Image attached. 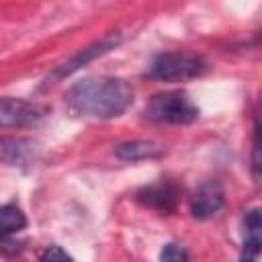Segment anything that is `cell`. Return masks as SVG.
<instances>
[{
	"label": "cell",
	"instance_id": "cell-6",
	"mask_svg": "<svg viewBox=\"0 0 262 262\" xmlns=\"http://www.w3.org/2000/svg\"><path fill=\"white\" fill-rule=\"evenodd\" d=\"M137 201L158 213H174L180 203V186L174 180L162 178L137 190Z\"/></svg>",
	"mask_w": 262,
	"mask_h": 262
},
{
	"label": "cell",
	"instance_id": "cell-3",
	"mask_svg": "<svg viewBox=\"0 0 262 262\" xmlns=\"http://www.w3.org/2000/svg\"><path fill=\"white\" fill-rule=\"evenodd\" d=\"M145 117L156 123L190 125L199 119V106L184 90H168L149 98L145 106Z\"/></svg>",
	"mask_w": 262,
	"mask_h": 262
},
{
	"label": "cell",
	"instance_id": "cell-13",
	"mask_svg": "<svg viewBox=\"0 0 262 262\" xmlns=\"http://www.w3.org/2000/svg\"><path fill=\"white\" fill-rule=\"evenodd\" d=\"M39 262H74V258L63 248L51 244L39 254Z\"/></svg>",
	"mask_w": 262,
	"mask_h": 262
},
{
	"label": "cell",
	"instance_id": "cell-12",
	"mask_svg": "<svg viewBox=\"0 0 262 262\" xmlns=\"http://www.w3.org/2000/svg\"><path fill=\"white\" fill-rule=\"evenodd\" d=\"M160 262H190L188 250L178 244H166L160 252Z\"/></svg>",
	"mask_w": 262,
	"mask_h": 262
},
{
	"label": "cell",
	"instance_id": "cell-2",
	"mask_svg": "<svg viewBox=\"0 0 262 262\" xmlns=\"http://www.w3.org/2000/svg\"><path fill=\"white\" fill-rule=\"evenodd\" d=\"M207 70V61L194 51H164L158 53L147 66L145 76L164 82H186L199 78Z\"/></svg>",
	"mask_w": 262,
	"mask_h": 262
},
{
	"label": "cell",
	"instance_id": "cell-5",
	"mask_svg": "<svg viewBox=\"0 0 262 262\" xmlns=\"http://www.w3.org/2000/svg\"><path fill=\"white\" fill-rule=\"evenodd\" d=\"M45 106L14 98V96H0V127H27L43 119Z\"/></svg>",
	"mask_w": 262,
	"mask_h": 262
},
{
	"label": "cell",
	"instance_id": "cell-7",
	"mask_svg": "<svg viewBox=\"0 0 262 262\" xmlns=\"http://www.w3.org/2000/svg\"><path fill=\"white\" fill-rule=\"evenodd\" d=\"M39 156V143L31 137L0 135V164L27 166Z\"/></svg>",
	"mask_w": 262,
	"mask_h": 262
},
{
	"label": "cell",
	"instance_id": "cell-1",
	"mask_svg": "<svg viewBox=\"0 0 262 262\" xmlns=\"http://www.w3.org/2000/svg\"><path fill=\"white\" fill-rule=\"evenodd\" d=\"M66 102L76 115L115 119L131 106L133 88L119 78H84L66 92Z\"/></svg>",
	"mask_w": 262,
	"mask_h": 262
},
{
	"label": "cell",
	"instance_id": "cell-10",
	"mask_svg": "<svg viewBox=\"0 0 262 262\" xmlns=\"http://www.w3.org/2000/svg\"><path fill=\"white\" fill-rule=\"evenodd\" d=\"M160 154H162V147L149 139H131V141H123L115 147V156L123 162H139V160L156 158Z\"/></svg>",
	"mask_w": 262,
	"mask_h": 262
},
{
	"label": "cell",
	"instance_id": "cell-8",
	"mask_svg": "<svg viewBox=\"0 0 262 262\" xmlns=\"http://www.w3.org/2000/svg\"><path fill=\"white\" fill-rule=\"evenodd\" d=\"M223 203H225V196L219 182L207 180L194 190L190 201V211L196 219H207V217H213L223 207Z\"/></svg>",
	"mask_w": 262,
	"mask_h": 262
},
{
	"label": "cell",
	"instance_id": "cell-4",
	"mask_svg": "<svg viewBox=\"0 0 262 262\" xmlns=\"http://www.w3.org/2000/svg\"><path fill=\"white\" fill-rule=\"evenodd\" d=\"M119 41H121V35L115 31V33H108V35L100 37V39H98V41H94L92 45H88V47H84V49H78L74 55H70L66 61H61L59 66H55V68H53V72L45 78V84H43V86L57 84L59 80H63V78H68V76H72L74 72H78V70H80V68H84L86 63H90L92 59H96V57H100V55L108 53L111 49H115V47L119 45Z\"/></svg>",
	"mask_w": 262,
	"mask_h": 262
},
{
	"label": "cell",
	"instance_id": "cell-11",
	"mask_svg": "<svg viewBox=\"0 0 262 262\" xmlns=\"http://www.w3.org/2000/svg\"><path fill=\"white\" fill-rule=\"evenodd\" d=\"M25 225H27V217L16 203L0 205V237L18 233L20 229H25Z\"/></svg>",
	"mask_w": 262,
	"mask_h": 262
},
{
	"label": "cell",
	"instance_id": "cell-14",
	"mask_svg": "<svg viewBox=\"0 0 262 262\" xmlns=\"http://www.w3.org/2000/svg\"><path fill=\"white\" fill-rule=\"evenodd\" d=\"M258 135H260V129H258V123H256V125H254V156H252V170H254V178H258V170H260V158H258L260 141H258Z\"/></svg>",
	"mask_w": 262,
	"mask_h": 262
},
{
	"label": "cell",
	"instance_id": "cell-9",
	"mask_svg": "<svg viewBox=\"0 0 262 262\" xmlns=\"http://www.w3.org/2000/svg\"><path fill=\"white\" fill-rule=\"evenodd\" d=\"M260 231H262L260 209H250L244 217V244L239 252V262H258L262 248Z\"/></svg>",
	"mask_w": 262,
	"mask_h": 262
}]
</instances>
